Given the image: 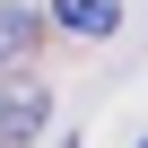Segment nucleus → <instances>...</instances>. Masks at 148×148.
<instances>
[{"mask_svg":"<svg viewBox=\"0 0 148 148\" xmlns=\"http://www.w3.org/2000/svg\"><path fill=\"white\" fill-rule=\"evenodd\" d=\"M44 122H52V96H44V79H0V148H26Z\"/></svg>","mask_w":148,"mask_h":148,"instance_id":"nucleus-1","label":"nucleus"},{"mask_svg":"<svg viewBox=\"0 0 148 148\" xmlns=\"http://www.w3.org/2000/svg\"><path fill=\"white\" fill-rule=\"evenodd\" d=\"M52 26H70V35L105 44V35L122 26V0H52Z\"/></svg>","mask_w":148,"mask_h":148,"instance_id":"nucleus-2","label":"nucleus"},{"mask_svg":"<svg viewBox=\"0 0 148 148\" xmlns=\"http://www.w3.org/2000/svg\"><path fill=\"white\" fill-rule=\"evenodd\" d=\"M35 44H44V18H35V9H9V0H0V70H18Z\"/></svg>","mask_w":148,"mask_h":148,"instance_id":"nucleus-3","label":"nucleus"},{"mask_svg":"<svg viewBox=\"0 0 148 148\" xmlns=\"http://www.w3.org/2000/svg\"><path fill=\"white\" fill-rule=\"evenodd\" d=\"M61 148H70V139H61Z\"/></svg>","mask_w":148,"mask_h":148,"instance_id":"nucleus-4","label":"nucleus"},{"mask_svg":"<svg viewBox=\"0 0 148 148\" xmlns=\"http://www.w3.org/2000/svg\"><path fill=\"white\" fill-rule=\"evenodd\" d=\"M139 148H148V139H139Z\"/></svg>","mask_w":148,"mask_h":148,"instance_id":"nucleus-5","label":"nucleus"}]
</instances>
